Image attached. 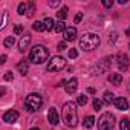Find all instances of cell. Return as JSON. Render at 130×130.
I'll return each instance as SVG.
<instances>
[{
    "instance_id": "cell-7",
    "label": "cell",
    "mask_w": 130,
    "mask_h": 130,
    "mask_svg": "<svg viewBox=\"0 0 130 130\" xmlns=\"http://www.w3.org/2000/svg\"><path fill=\"white\" fill-rule=\"evenodd\" d=\"M116 63H118L119 69L124 72V71H127V68H128V57H127L125 54L119 52V54L116 55Z\"/></svg>"
},
{
    "instance_id": "cell-3",
    "label": "cell",
    "mask_w": 130,
    "mask_h": 130,
    "mask_svg": "<svg viewBox=\"0 0 130 130\" xmlns=\"http://www.w3.org/2000/svg\"><path fill=\"white\" fill-rule=\"evenodd\" d=\"M98 44H100V37L93 32H86L80 38V47L83 51H93L98 47Z\"/></svg>"
},
{
    "instance_id": "cell-22",
    "label": "cell",
    "mask_w": 130,
    "mask_h": 130,
    "mask_svg": "<svg viewBox=\"0 0 130 130\" xmlns=\"http://www.w3.org/2000/svg\"><path fill=\"white\" fill-rule=\"evenodd\" d=\"M66 29H68V26H66V23H64V22L55 23V32H64Z\"/></svg>"
},
{
    "instance_id": "cell-17",
    "label": "cell",
    "mask_w": 130,
    "mask_h": 130,
    "mask_svg": "<svg viewBox=\"0 0 130 130\" xmlns=\"http://www.w3.org/2000/svg\"><path fill=\"white\" fill-rule=\"evenodd\" d=\"M93 124H95V118H93L92 115L86 116V118H84V121H83V125H84L86 128H92V127H93Z\"/></svg>"
},
{
    "instance_id": "cell-37",
    "label": "cell",
    "mask_w": 130,
    "mask_h": 130,
    "mask_svg": "<svg viewBox=\"0 0 130 130\" xmlns=\"http://www.w3.org/2000/svg\"><path fill=\"white\" fill-rule=\"evenodd\" d=\"M87 90H89V93H95V89H93V87H89Z\"/></svg>"
},
{
    "instance_id": "cell-8",
    "label": "cell",
    "mask_w": 130,
    "mask_h": 130,
    "mask_svg": "<svg viewBox=\"0 0 130 130\" xmlns=\"http://www.w3.org/2000/svg\"><path fill=\"white\" fill-rule=\"evenodd\" d=\"M63 37H64V41H72V40H75V37H77V28L75 26H69L66 31L63 32Z\"/></svg>"
},
{
    "instance_id": "cell-35",
    "label": "cell",
    "mask_w": 130,
    "mask_h": 130,
    "mask_svg": "<svg viewBox=\"0 0 130 130\" xmlns=\"http://www.w3.org/2000/svg\"><path fill=\"white\" fill-rule=\"evenodd\" d=\"M58 5H60V2H49V6H52V8H55Z\"/></svg>"
},
{
    "instance_id": "cell-13",
    "label": "cell",
    "mask_w": 130,
    "mask_h": 130,
    "mask_svg": "<svg viewBox=\"0 0 130 130\" xmlns=\"http://www.w3.org/2000/svg\"><path fill=\"white\" fill-rule=\"evenodd\" d=\"M113 103H115V107H116L118 110H127V109H128V103H127V100L122 98V96L115 98Z\"/></svg>"
},
{
    "instance_id": "cell-27",
    "label": "cell",
    "mask_w": 130,
    "mask_h": 130,
    "mask_svg": "<svg viewBox=\"0 0 130 130\" xmlns=\"http://www.w3.org/2000/svg\"><path fill=\"white\" fill-rule=\"evenodd\" d=\"M101 106H103V103H101L98 98H95V100H93V109H95V110H101Z\"/></svg>"
},
{
    "instance_id": "cell-36",
    "label": "cell",
    "mask_w": 130,
    "mask_h": 130,
    "mask_svg": "<svg viewBox=\"0 0 130 130\" xmlns=\"http://www.w3.org/2000/svg\"><path fill=\"white\" fill-rule=\"evenodd\" d=\"M0 63H2V64L6 63V55H2V57H0Z\"/></svg>"
},
{
    "instance_id": "cell-6",
    "label": "cell",
    "mask_w": 130,
    "mask_h": 130,
    "mask_svg": "<svg viewBox=\"0 0 130 130\" xmlns=\"http://www.w3.org/2000/svg\"><path fill=\"white\" fill-rule=\"evenodd\" d=\"M64 66H66V60H64L63 57H60V55H55V57H52V58L49 60L46 69H47L49 72H58V71H61Z\"/></svg>"
},
{
    "instance_id": "cell-14",
    "label": "cell",
    "mask_w": 130,
    "mask_h": 130,
    "mask_svg": "<svg viewBox=\"0 0 130 130\" xmlns=\"http://www.w3.org/2000/svg\"><path fill=\"white\" fill-rule=\"evenodd\" d=\"M17 69H19V72L25 77V75L28 74V71H29V61H28V60H20L19 64H17Z\"/></svg>"
},
{
    "instance_id": "cell-9",
    "label": "cell",
    "mask_w": 130,
    "mask_h": 130,
    "mask_svg": "<svg viewBox=\"0 0 130 130\" xmlns=\"http://www.w3.org/2000/svg\"><path fill=\"white\" fill-rule=\"evenodd\" d=\"M19 119V112L17 110H8V112H5L3 113V121L5 122H15Z\"/></svg>"
},
{
    "instance_id": "cell-16",
    "label": "cell",
    "mask_w": 130,
    "mask_h": 130,
    "mask_svg": "<svg viewBox=\"0 0 130 130\" xmlns=\"http://www.w3.org/2000/svg\"><path fill=\"white\" fill-rule=\"evenodd\" d=\"M113 101H115V96H113V93H112V92H109V90H107V92H104L103 103L109 106V104H110V103H113Z\"/></svg>"
},
{
    "instance_id": "cell-2",
    "label": "cell",
    "mask_w": 130,
    "mask_h": 130,
    "mask_svg": "<svg viewBox=\"0 0 130 130\" xmlns=\"http://www.w3.org/2000/svg\"><path fill=\"white\" fill-rule=\"evenodd\" d=\"M47 57H49V52L43 44H35L29 52V61L34 64H43L47 60Z\"/></svg>"
},
{
    "instance_id": "cell-33",
    "label": "cell",
    "mask_w": 130,
    "mask_h": 130,
    "mask_svg": "<svg viewBox=\"0 0 130 130\" xmlns=\"http://www.w3.org/2000/svg\"><path fill=\"white\" fill-rule=\"evenodd\" d=\"M5 80H6V81H11V80H14V75H12V72H6V74H5Z\"/></svg>"
},
{
    "instance_id": "cell-1",
    "label": "cell",
    "mask_w": 130,
    "mask_h": 130,
    "mask_svg": "<svg viewBox=\"0 0 130 130\" xmlns=\"http://www.w3.org/2000/svg\"><path fill=\"white\" fill-rule=\"evenodd\" d=\"M63 121L68 127H75L78 122V115H77V106L72 101L64 103L63 106Z\"/></svg>"
},
{
    "instance_id": "cell-15",
    "label": "cell",
    "mask_w": 130,
    "mask_h": 130,
    "mask_svg": "<svg viewBox=\"0 0 130 130\" xmlns=\"http://www.w3.org/2000/svg\"><path fill=\"white\" fill-rule=\"evenodd\" d=\"M109 81H110L112 84H115V86L121 84V83H122V74H110V75H109Z\"/></svg>"
},
{
    "instance_id": "cell-34",
    "label": "cell",
    "mask_w": 130,
    "mask_h": 130,
    "mask_svg": "<svg viewBox=\"0 0 130 130\" xmlns=\"http://www.w3.org/2000/svg\"><path fill=\"white\" fill-rule=\"evenodd\" d=\"M58 49H60V51L66 49V41H60V43H58Z\"/></svg>"
},
{
    "instance_id": "cell-31",
    "label": "cell",
    "mask_w": 130,
    "mask_h": 130,
    "mask_svg": "<svg viewBox=\"0 0 130 130\" xmlns=\"http://www.w3.org/2000/svg\"><path fill=\"white\" fill-rule=\"evenodd\" d=\"M113 5V2L112 0H103V6H106V8H110Z\"/></svg>"
},
{
    "instance_id": "cell-5",
    "label": "cell",
    "mask_w": 130,
    "mask_h": 130,
    "mask_svg": "<svg viewBox=\"0 0 130 130\" xmlns=\"http://www.w3.org/2000/svg\"><path fill=\"white\" fill-rule=\"evenodd\" d=\"M115 127V116L112 113H103L98 119V130H113Z\"/></svg>"
},
{
    "instance_id": "cell-25",
    "label": "cell",
    "mask_w": 130,
    "mask_h": 130,
    "mask_svg": "<svg viewBox=\"0 0 130 130\" xmlns=\"http://www.w3.org/2000/svg\"><path fill=\"white\" fill-rule=\"evenodd\" d=\"M17 11H19L20 15H25V12L28 14V5H26V3H20L19 8H17Z\"/></svg>"
},
{
    "instance_id": "cell-32",
    "label": "cell",
    "mask_w": 130,
    "mask_h": 130,
    "mask_svg": "<svg viewBox=\"0 0 130 130\" xmlns=\"http://www.w3.org/2000/svg\"><path fill=\"white\" fill-rule=\"evenodd\" d=\"M81 19H83V12H78V14L75 15V25H78V23L81 22Z\"/></svg>"
},
{
    "instance_id": "cell-30",
    "label": "cell",
    "mask_w": 130,
    "mask_h": 130,
    "mask_svg": "<svg viewBox=\"0 0 130 130\" xmlns=\"http://www.w3.org/2000/svg\"><path fill=\"white\" fill-rule=\"evenodd\" d=\"M69 57H71V58H77V57H78L77 49H71V51H69Z\"/></svg>"
},
{
    "instance_id": "cell-40",
    "label": "cell",
    "mask_w": 130,
    "mask_h": 130,
    "mask_svg": "<svg viewBox=\"0 0 130 130\" xmlns=\"http://www.w3.org/2000/svg\"><path fill=\"white\" fill-rule=\"evenodd\" d=\"M128 47H130V44H128Z\"/></svg>"
},
{
    "instance_id": "cell-18",
    "label": "cell",
    "mask_w": 130,
    "mask_h": 130,
    "mask_svg": "<svg viewBox=\"0 0 130 130\" xmlns=\"http://www.w3.org/2000/svg\"><path fill=\"white\" fill-rule=\"evenodd\" d=\"M44 28H46V31H55V23L51 17L44 19Z\"/></svg>"
},
{
    "instance_id": "cell-23",
    "label": "cell",
    "mask_w": 130,
    "mask_h": 130,
    "mask_svg": "<svg viewBox=\"0 0 130 130\" xmlns=\"http://www.w3.org/2000/svg\"><path fill=\"white\" fill-rule=\"evenodd\" d=\"M14 43H15V38H14V37H6V38L3 40V46H5V47H12Z\"/></svg>"
},
{
    "instance_id": "cell-39",
    "label": "cell",
    "mask_w": 130,
    "mask_h": 130,
    "mask_svg": "<svg viewBox=\"0 0 130 130\" xmlns=\"http://www.w3.org/2000/svg\"><path fill=\"white\" fill-rule=\"evenodd\" d=\"M31 130H40V128H37V127H34V128H31Z\"/></svg>"
},
{
    "instance_id": "cell-19",
    "label": "cell",
    "mask_w": 130,
    "mask_h": 130,
    "mask_svg": "<svg viewBox=\"0 0 130 130\" xmlns=\"http://www.w3.org/2000/svg\"><path fill=\"white\" fill-rule=\"evenodd\" d=\"M57 15H58V19H60V22H64V19L68 17V6H63V8L57 12Z\"/></svg>"
},
{
    "instance_id": "cell-11",
    "label": "cell",
    "mask_w": 130,
    "mask_h": 130,
    "mask_svg": "<svg viewBox=\"0 0 130 130\" xmlns=\"http://www.w3.org/2000/svg\"><path fill=\"white\" fill-rule=\"evenodd\" d=\"M77 87H78V80L77 78H72V80H69L68 81V84H66V92L69 93V95H72V93H75L77 92Z\"/></svg>"
},
{
    "instance_id": "cell-12",
    "label": "cell",
    "mask_w": 130,
    "mask_h": 130,
    "mask_svg": "<svg viewBox=\"0 0 130 130\" xmlns=\"http://www.w3.org/2000/svg\"><path fill=\"white\" fill-rule=\"evenodd\" d=\"M29 43H31V35H29V34H25V35L20 38V41H19V51H20V52H25V49L29 46Z\"/></svg>"
},
{
    "instance_id": "cell-28",
    "label": "cell",
    "mask_w": 130,
    "mask_h": 130,
    "mask_svg": "<svg viewBox=\"0 0 130 130\" xmlns=\"http://www.w3.org/2000/svg\"><path fill=\"white\" fill-rule=\"evenodd\" d=\"M23 32V26L22 25H15V28H14V34L15 35H20Z\"/></svg>"
},
{
    "instance_id": "cell-29",
    "label": "cell",
    "mask_w": 130,
    "mask_h": 130,
    "mask_svg": "<svg viewBox=\"0 0 130 130\" xmlns=\"http://www.w3.org/2000/svg\"><path fill=\"white\" fill-rule=\"evenodd\" d=\"M6 22H8V12H3V20H2V25H0V29H3L6 26Z\"/></svg>"
},
{
    "instance_id": "cell-24",
    "label": "cell",
    "mask_w": 130,
    "mask_h": 130,
    "mask_svg": "<svg viewBox=\"0 0 130 130\" xmlns=\"http://www.w3.org/2000/svg\"><path fill=\"white\" fill-rule=\"evenodd\" d=\"M77 104H78V106H86V104H87V96H86L84 93L78 95V98H77Z\"/></svg>"
},
{
    "instance_id": "cell-20",
    "label": "cell",
    "mask_w": 130,
    "mask_h": 130,
    "mask_svg": "<svg viewBox=\"0 0 130 130\" xmlns=\"http://www.w3.org/2000/svg\"><path fill=\"white\" fill-rule=\"evenodd\" d=\"M32 29L37 31V32H43V31H46V28H44V22H35V23L32 25Z\"/></svg>"
},
{
    "instance_id": "cell-26",
    "label": "cell",
    "mask_w": 130,
    "mask_h": 130,
    "mask_svg": "<svg viewBox=\"0 0 130 130\" xmlns=\"http://www.w3.org/2000/svg\"><path fill=\"white\" fill-rule=\"evenodd\" d=\"M34 12H35V5H34V2H31L29 5H28V17H32L34 15Z\"/></svg>"
},
{
    "instance_id": "cell-21",
    "label": "cell",
    "mask_w": 130,
    "mask_h": 130,
    "mask_svg": "<svg viewBox=\"0 0 130 130\" xmlns=\"http://www.w3.org/2000/svg\"><path fill=\"white\" fill-rule=\"evenodd\" d=\"M130 128V121L128 118H122L119 121V130H128Z\"/></svg>"
},
{
    "instance_id": "cell-4",
    "label": "cell",
    "mask_w": 130,
    "mask_h": 130,
    "mask_svg": "<svg viewBox=\"0 0 130 130\" xmlns=\"http://www.w3.org/2000/svg\"><path fill=\"white\" fill-rule=\"evenodd\" d=\"M41 106H43V98L38 93H29L25 100V107L29 112H37V110H40Z\"/></svg>"
},
{
    "instance_id": "cell-10",
    "label": "cell",
    "mask_w": 130,
    "mask_h": 130,
    "mask_svg": "<svg viewBox=\"0 0 130 130\" xmlns=\"http://www.w3.org/2000/svg\"><path fill=\"white\" fill-rule=\"evenodd\" d=\"M47 121L52 125H57L60 122V118H58V113H57V109L55 107H51L49 109V112H47Z\"/></svg>"
},
{
    "instance_id": "cell-38",
    "label": "cell",
    "mask_w": 130,
    "mask_h": 130,
    "mask_svg": "<svg viewBox=\"0 0 130 130\" xmlns=\"http://www.w3.org/2000/svg\"><path fill=\"white\" fill-rule=\"evenodd\" d=\"M125 34H127V37H130V28H127V31H125Z\"/></svg>"
}]
</instances>
